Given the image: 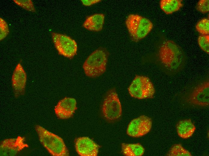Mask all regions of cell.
I'll use <instances>...</instances> for the list:
<instances>
[{
  "label": "cell",
  "mask_w": 209,
  "mask_h": 156,
  "mask_svg": "<svg viewBox=\"0 0 209 156\" xmlns=\"http://www.w3.org/2000/svg\"><path fill=\"white\" fill-rule=\"evenodd\" d=\"M122 150L123 154L127 156H141L144 154L145 152L144 148L139 143H123Z\"/></svg>",
  "instance_id": "2e32d148"
},
{
  "label": "cell",
  "mask_w": 209,
  "mask_h": 156,
  "mask_svg": "<svg viewBox=\"0 0 209 156\" xmlns=\"http://www.w3.org/2000/svg\"><path fill=\"white\" fill-rule=\"evenodd\" d=\"M101 110L104 117L109 120H115L121 116V105L115 89L107 93L103 102Z\"/></svg>",
  "instance_id": "8992f818"
},
{
  "label": "cell",
  "mask_w": 209,
  "mask_h": 156,
  "mask_svg": "<svg viewBox=\"0 0 209 156\" xmlns=\"http://www.w3.org/2000/svg\"><path fill=\"white\" fill-rule=\"evenodd\" d=\"M26 81V72L22 65L19 63L14 71L12 78V88L16 97L24 94Z\"/></svg>",
  "instance_id": "7c38bea8"
},
{
  "label": "cell",
  "mask_w": 209,
  "mask_h": 156,
  "mask_svg": "<svg viewBox=\"0 0 209 156\" xmlns=\"http://www.w3.org/2000/svg\"><path fill=\"white\" fill-rule=\"evenodd\" d=\"M13 1L22 8L30 11L35 12V9L31 0H14Z\"/></svg>",
  "instance_id": "44dd1931"
},
{
  "label": "cell",
  "mask_w": 209,
  "mask_h": 156,
  "mask_svg": "<svg viewBox=\"0 0 209 156\" xmlns=\"http://www.w3.org/2000/svg\"><path fill=\"white\" fill-rule=\"evenodd\" d=\"M160 5L161 9L167 14L178 10L183 5L181 0H161Z\"/></svg>",
  "instance_id": "e0dca14e"
},
{
  "label": "cell",
  "mask_w": 209,
  "mask_h": 156,
  "mask_svg": "<svg viewBox=\"0 0 209 156\" xmlns=\"http://www.w3.org/2000/svg\"><path fill=\"white\" fill-rule=\"evenodd\" d=\"M76 150L81 156H96L99 146L92 140L87 137H79L74 140Z\"/></svg>",
  "instance_id": "8fae6325"
},
{
  "label": "cell",
  "mask_w": 209,
  "mask_h": 156,
  "mask_svg": "<svg viewBox=\"0 0 209 156\" xmlns=\"http://www.w3.org/2000/svg\"><path fill=\"white\" fill-rule=\"evenodd\" d=\"M75 99L65 98L60 100L54 109L55 113L59 118L66 119L71 117L77 109Z\"/></svg>",
  "instance_id": "4fadbf2b"
},
{
  "label": "cell",
  "mask_w": 209,
  "mask_h": 156,
  "mask_svg": "<svg viewBox=\"0 0 209 156\" xmlns=\"http://www.w3.org/2000/svg\"><path fill=\"white\" fill-rule=\"evenodd\" d=\"M25 138L18 136L16 138L7 139L2 141L0 145L1 156H14L29 145L25 143Z\"/></svg>",
  "instance_id": "9c48e42d"
},
{
  "label": "cell",
  "mask_w": 209,
  "mask_h": 156,
  "mask_svg": "<svg viewBox=\"0 0 209 156\" xmlns=\"http://www.w3.org/2000/svg\"><path fill=\"white\" fill-rule=\"evenodd\" d=\"M189 102L193 104L202 107L209 106V82L204 81L196 86L189 96Z\"/></svg>",
  "instance_id": "30bf717a"
},
{
  "label": "cell",
  "mask_w": 209,
  "mask_h": 156,
  "mask_svg": "<svg viewBox=\"0 0 209 156\" xmlns=\"http://www.w3.org/2000/svg\"><path fill=\"white\" fill-rule=\"evenodd\" d=\"M168 156H192L191 153L179 144L173 145L166 154Z\"/></svg>",
  "instance_id": "ac0fdd59"
},
{
  "label": "cell",
  "mask_w": 209,
  "mask_h": 156,
  "mask_svg": "<svg viewBox=\"0 0 209 156\" xmlns=\"http://www.w3.org/2000/svg\"><path fill=\"white\" fill-rule=\"evenodd\" d=\"M130 95L139 99L153 97L155 89L153 84L148 77L137 75L128 88Z\"/></svg>",
  "instance_id": "5b68a950"
},
{
  "label": "cell",
  "mask_w": 209,
  "mask_h": 156,
  "mask_svg": "<svg viewBox=\"0 0 209 156\" xmlns=\"http://www.w3.org/2000/svg\"><path fill=\"white\" fill-rule=\"evenodd\" d=\"M152 126L150 118L145 115L141 116L130 122L127 128V133L132 137H140L147 134Z\"/></svg>",
  "instance_id": "ba28073f"
},
{
  "label": "cell",
  "mask_w": 209,
  "mask_h": 156,
  "mask_svg": "<svg viewBox=\"0 0 209 156\" xmlns=\"http://www.w3.org/2000/svg\"><path fill=\"white\" fill-rule=\"evenodd\" d=\"M158 54L160 63L167 72L176 73L181 68L184 61L183 53L174 41H164L159 47Z\"/></svg>",
  "instance_id": "6da1fadb"
},
{
  "label": "cell",
  "mask_w": 209,
  "mask_h": 156,
  "mask_svg": "<svg viewBox=\"0 0 209 156\" xmlns=\"http://www.w3.org/2000/svg\"><path fill=\"white\" fill-rule=\"evenodd\" d=\"M196 8L200 12L205 14L209 11V0H200L198 2Z\"/></svg>",
  "instance_id": "603a6c76"
},
{
  "label": "cell",
  "mask_w": 209,
  "mask_h": 156,
  "mask_svg": "<svg viewBox=\"0 0 209 156\" xmlns=\"http://www.w3.org/2000/svg\"><path fill=\"white\" fill-rule=\"evenodd\" d=\"M198 44L201 49L204 52L209 54V35H200L198 39Z\"/></svg>",
  "instance_id": "ffe728a7"
},
{
  "label": "cell",
  "mask_w": 209,
  "mask_h": 156,
  "mask_svg": "<svg viewBox=\"0 0 209 156\" xmlns=\"http://www.w3.org/2000/svg\"><path fill=\"white\" fill-rule=\"evenodd\" d=\"M176 128L178 136L183 139H187L191 137L196 129L195 125L190 119L178 121L176 124Z\"/></svg>",
  "instance_id": "9a60e30c"
},
{
  "label": "cell",
  "mask_w": 209,
  "mask_h": 156,
  "mask_svg": "<svg viewBox=\"0 0 209 156\" xmlns=\"http://www.w3.org/2000/svg\"><path fill=\"white\" fill-rule=\"evenodd\" d=\"M104 15L103 14H96L88 16L83 26L86 29L91 31H101L104 22Z\"/></svg>",
  "instance_id": "5bb4252c"
},
{
  "label": "cell",
  "mask_w": 209,
  "mask_h": 156,
  "mask_svg": "<svg viewBox=\"0 0 209 156\" xmlns=\"http://www.w3.org/2000/svg\"><path fill=\"white\" fill-rule=\"evenodd\" d=\"M108 58V52L104 48L100 47L87 57L83 68L86 75L91 78L98 77L106 71Z\"/></svg>",
  "instance_id": "3957f363"
},
{
  "label": "cell",
  "mask_w": 209,
  "mask_h": 156,
  "mask_svg": "<svg viewBox=\"0 0 209 156\" xmlns=\"http://www.w3.org/2000/svg\"><path fill=\"white\" fill-rule=\"evenodd\" d=\"M0 40L5 38L9 32L8 26L6 22L2 18H0Z\"/></svg>",
  "instance_id": "7402d4cb"
},
{
  "label": "cell",
  "mask_w": 209,
  "mask_h": 156,
  "mask_svg": "<svg viewBox=\"0 0 209 156\" xmlns=\"http://www.w3.org/2000/svg\"><path fill=\"white\" fill-rule=\"evenodd\" d=\"M54 46L59 54L71 58L77 54V45L74 40L65 34L51 33Z\"/></svg>",
  "instance_id": "52a82bcc"
},
{
  "label": "cell",
  "mask_w": 209,
  "mask_h": 156,
  "mask_svg": "<svg viewBox=\"0 0 209 156\" xmlns=\"http://www.w3.org/2000/svg\"><path fill=\"white\" fill-rule=\"evenodd\" d=\"M35 130L41 144L53 156H67L69 152L62 139L43 127L36 125Z\"/></svg>",
  "instance_id": "7a4b0ae2"
},
{
  "label": "cell",
  "mask_w": 209,
  "mask_h": 156,
  "mask_svg": "<svg viewBox=\"0 0 209 156\" xmlns=\"http://www.w3.org/2000/svg\"><path fill=\"white\" fill-rule=\"evenodd\" d=\"M81 2L84 5L89 6L100 2V0H81Z\"/></svg>",
  "instance_id": "cb8c5ba5"
},
{
  "label": "cell",
  "mask_w": 209,
  "mask_h": 156,
  "mask_svg": "<svg viewBox=\"0 0 209 156\" xmlns=\"http://www.w3.org/2000/svg\"><path fill=\"white\" fill-rule=\"evenodd\" d=\"M196 30L202 35L209 34V20L204 18L200 20L196 25Z\"/></svg>",
  "instance_id": "d6986e66"
},
{
  "label": "cell",
  "mask_w": 209,
  "mask_h": 156,
  "mask_svg": "<svg viewBox=\"0 0 209 156\" xmlns=\"http://www.w3.org/2000/svg\"><path fill=\"white\" fill-rule=\"evenodd\" d=\"M125 24L131 39L135 42L145 37L153 26L152 22L149 20L137 14L129 15Z\"/></svg>",
  "instance_id": "277c9868"
}]
</instances>
